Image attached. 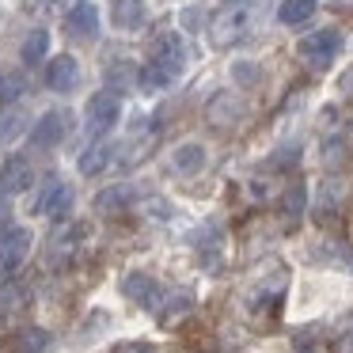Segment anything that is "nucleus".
Here are the masks:
<instances>
[{"mask_svg": "<svg viewBox=\"0 0 353 353\" xmlns=\"http://www.w3.org/2000/svg\"><path fill=\"white\" fill-rule=\"evenodd\" d=\"M285 289H289V266L277 262V259L262 262V266L247 277L243 292H239V312H243V319H251V323L274 319L281 300H285Z\"/></svg>", "mask_w": 353, "mask_h": 353, "instance_id": "f257e3e1", "label": "nucleus"}, {"mask_svg": "<svg viewBox=\"0 0 353 353\" xmlns=\"http://www.w3.org/2000/svg\"><path fill=\"white\" fill-rule=\"evenodd\" d=\"M92 224L88 221H61V228H54L46 243V262L50 266H72V262L84 259V251L92 247Z\"/></svg>", "mask_w": 353, "mask_h": 353, "instance_id": "f03ea898", "label": "nucleus"}, {"mask_svg": "<svg viewBox=\"0 0 353 353\" xmlns=\"http://www.w3.org/2000/svg\"><path fill=\"white\" fill-rule=\"evenodd\" d=\"M251 19H254L251 4H232V8H224L221 16L209 23V42H213L216 50L236 46V42L251 31Z\"/></svg>", "mask_w": 353, "mask_h": 353, "instance_id": "7ed1b4c3", "label": "nucleus"}, {"mask_svg": "<svg viewBox=\"0 0 353 353\" xmlns=\"http://www.w3.org/2000/svg\"><path fill=\"white\" fill-rule=\"evenodd\" d=\"M72 209V186L65 183V179H46V183L39 186V194H34L31 201V213L34 216H50V221H61L65 213Z\"/></svg>", "mask_w": 353, "mask_h": 353, "instance_id": "20e7f679", "label": "nucleus"}, {"mask_svg": "<svg viewBox=\"0 0 353 353\" xmlns=\"http://www.w3.org/2000/svg\"><path fill=\"white\" fill-rule=\"evenodd\" d=\"M338 50H342V34H338L334 27H323V31H312V34L300 39L296 54L304 57L312 69H327V65L338 57Z\"/></svg>", "mask_w": 353, "mask_h": 353, "instance_id": "39448f33", "label": "nucleus"}, {"mask_svg": "<svg viewBox=\"0 0 353 353\" xmlns=\"http://www.w3.org/2000/svg\"><path fill=\"white\" fill-rule=\"evenodd\" d=\"M122 296L133 300V304H141L145 312H156V315H160L163 300H168V289H163V285L156 281L152 274H141V270H133V274L122 277Z\"/></svg>", "mask_w": 353, "mask_h": 353, "instance_id": "423d86ee", "label": "nucleus"}, {"mask_svg": "<svg viewBox=\"0 0 353 353\" xmlns=\"http://www.w3.org/2000/svg\"><path fill=\"white\" fill-rule=\"evenodd\" d=\"M27 251H31V232L27 228H4L0 232V285H8L16 270L23 266Z\"/></svg>", "mask_w": 353, "mask_h": 353, "instance_id": "0eeeda50", "label": "nucleus"}, {"mask_svg": "<svg viewBox=\"0 0 353 353\" xmlns=\"http://www.w3.org/2000/svg\"><path fill=\"white\" fill-rule=\"evenodd\" d=\"M84 114H88V130L103 137V133H110L118 125V118H122V99H118L114 92H95L92 99H88Z\"/></svg>", "mask_w": 353, "mask_h": 353, "instance_id": "6e6552de", "label": "nucleus"}, {"mask_svg": "<svg viewBox=\"0 0 353 353\" xmlns=\"http://www.w3.org/2000/svg\"><path fill=\"white\" fill-rule=\"evenodd\" d=\"M31 183H34V168L27 156H8L0 163V194L4 198H16V194L31 190Z\"/></svg>", "mask_w": 353, "mask_h": 353, "instance_id": "1a4fd4ad", "label": "nucleus"}, {"mask_svg": "<svg viewBox=\"0 0 353 353\" xmlns=\"http://www.w3.org/2000/svg\"><path fill=\"white\" fill-rule=\"evenodd\" d=\"M148 61L160 65V69H168L171 77H179V72L186 69V50H183V39H179L175 31L156 34V42H152V57H148Z\"/></svg>", "mask_w": 353, "mask_h": 353, "instance_id": "9d476101", "label": "nucleus"}, {"mask_svg": "<svg viewBox=\"0 0 353 353\" xmlns=\"http://www.w3.org/2000/svg\"><path fill=\"white\" fill-rule=\"evenodd\" d=\"M69 122L72 118L65 114V110H50V114H42L39 122H34V130H31V145L34 148H57L65 137H69Z\"/></svg>", "mask_w": 353, "mask_h": 353, "instance_id": "9b49d317", "label": "nucleus"}, {"mask_svg": "<svg viewBox=\"0 0 353 353\" xmlns=\"http://www.w3.org/2000/svg\"><path fill=\"white\" fill-rule=\"evenodd\" d=\"M77 80H80L77 57L61 54V57H54V61L46 65V84L54 88V92H72V88H77Z\"/></svg>", "mask_w": 353, "mask_h": 353, "instance_id": "f8f14e48", "label": "nucleus"}, {"mask_svg": "<svg viewBox=\"0 0 353 353\" xmlns=\"http://www.w3.org/2000/svg\"><path fill=\"white\" fill-rule=\"evenodd\" d=\"M65 31H69L72 39H84V42H92L95 34H99V12H95L92 0H84V4L65 19Z\"/></svg>", "mask_w": 353, "mask_h": 353, "instance_id": "ddd939ff", "label": "nucleus"}, {"mask_svg": "<svg viewBox=\"0 0 353 353\" xmlns=\"http://www.w3.org/2000/svg\"><path fill=\"white\" fill-rule=\"evenodd\" d=\"M171 168H175L179 175H198V171L205 168V148H201L198 141L179 145L175 152H171Z\"/></svg>", "mask_w": 353, "mask_h": 353, "instance_id": "4468645a", "label": "nucleus"}, {"mask_svg": "<svg viewBox=\"0 0 353 353\" xmlns=\"http://www.w3.org/2000/svg\"><path fill=\"white\" fill-rule=\"evenodd\" d=\"M130 205H133V186H125V183L110 186V190H103L99 198H95V213H103V216H114Z\"/></svg>", "mask_w": 353, "mask_h": 353, "instance_id": "2eb2a0df", "label": "nucleus"}, {"mask_svg": "<svg viewBox=\"0 0 353 353\" xmlns=\"http://www.w3.org/2000/svg\"><path fill=\"white\" fill-rule=\"evenodd\" d=\"M110 160H114V148H110L107 141H95V145H88L84 156H80V175H103V171L110 168Z\"/></svg>", "mask_w": 353, "mask_h": 353, "instance_id": "dca6fc26", "label": "nucleus"}, {"mask_svg": "<svg viewBox=\"0 0 353 353\" xmlns=\"http://www.w3.org/2000/svg\"><path fill=\"white\" fill-rule=\"evenodd\" d=\"M27 304H31V289L27 285H16V281L0 285V315H19V312H27Z\"/></svg>", "mask_w": 353, "mask_h": 353, "instance_id": "f3484780", "label": "nucleus"}, {"mask_svg": "<svg viewBox=\"0 0 353 353\" xmlns=\"http://www.w3.org/2000/svg\"><path fill=\"white\" fill-rule=\"evenodd\" d=\"M315 8H319V0H281V8H277V19L289 27L304 23V19L315 16Z\"/></svg>", "mask_w": 353, "mask_h": 353, "instance_id": "a211bd4d", "label": "nucleus"}, {"mask_svg": "<svg viewBox=\"0 0 353 353\" xmlns=\"http://www.w3.org/2000/svg\"><path fill=\"white\" fill-rule=\"evenodd\" d=\"M114 23L122 31H137L145 23V4L141 0H114Z\"/></svg>", "mask_w": 353, "mask_h": 353, "instance_id": "6ab92c4d", "label": "nucleus"}, {"mask_svg": "<svg viewBox=\"0 0 353 353\" xmlns=\"http://www.w3.org/2000/svg\"><path fill=\"white\" fill-rule=\"evenodd\" d=\"M27 92V80L19 77V72H0V107H12V103H19Z\"/></svg>", "mask_w": 353, "mask_h": 353, "instance_id": "aec40b11", "label": "nucleus"}, {"mask_svg": "<svg viewBox=\"0 0 353 353\" xmlns=\"http://www.w3.org/2000/svg\"><path fill=\"white\" fill-rule=\"evenodd\" d=\"M171 80H175V77H171L168 69H160V65H152V61H148L145 69L137 72V84H141V92H163V88H168Z\"/></svg>", "mask_w": 353, "mask_h": 353, "instance_id": "412c9836", "label": "nucleus"}, {"mask_svg": "<svg viewBox=\"0 0 353 353\" xmlns=\"http://www.w3.org/2000/svg\"><path fill=\"white\" fill-rule=\"evenodd\" d=\"M80 4H84V0H27V8L42 12V16H61V19H69Z\"/></svg>", "mask_w": 353, "mask_h": 353, "instance_id": "4be33fe9", "label": "nucleus"}, {"mask_svg": "<svg viewBox=\"0 0 353 353\" xmlns=\"http://www.w3.org/2000/svg\"><path fill=\"white\" fill-rule=\"evenodd\" d=\"M190 307H194V300L186 296V292H168V300H163V307H160V319L163 323H175V319H183Z\"/></svg>", "mask_w": 353, "mask_h": 353, "instance_id": "5701e85b", "label": "nucleus"}, {"mask_svg": "<svg viewBox=\"0 0 353 353\" xmlns=\"http://www.w3.org/2000/svg\"><path fill=\"white\" fill-rule=\"evenodd\" d=\"M46 50H50V34L46 31H31V39L23 42V61H42L46 57Z\"/></svg>", "mask_w": 353, "mask_h": 353, "instance_id": "b1692460", "label": "nucleus"}, {"mask_svg": "<svg viewBox=\"0 0 353 353\" xmlns=\"http://www.w3.org/2000/svg\"><path fill=\"white\" fill-rule=\"evenodd\" d=\"M50 345V334L46 330H23V338H19V353H42Z\"/></svg>", "mask_w": 353, "mask_h": 353, "instance_id": "393cba45", "label": "nucleus"}, {"mask_svg": "<svg viewBox=\"0 0 353 353\" xmlns=\"http://www.w3.org/2000/svg\"><path fill=\"white\" fill-rule=\"evenodd\" d=\"M345 152H350L345 141H327V145H323V163H327V168H342Z\"/></svg>", "mask_w": 353, "mask_h": 353, "instance_id": "a878e982", "label": "nucleus"}, {"mask_svg": "<svg viewBox=\"0 0 353 353\" xmlns=\"http://www.w3.org/2000/svg\"><path fill=\"white\" fill-rule=\"evenodd\" d=\"M19 130H23V114H16V110L0 114V145H4V141H12Z\"/></svg>", "mask_w": 353, "mask_h": 353, "instance_id": "bb28decb", "label": "nucleus"}, {"mask_svg": "<svg viewBox=\"0 0 353 353\" xmlns=\"http://www.w3.org/2000/svg\"><path fill=\"white\" fill-rule=\"evenodd\" d=\"M334 350H338V353H353V315L342 323V327H338V334H334Z\"/></svg>", "mask_w": 353, "mask_h": 353, "instance_id": "cd10ccee", "label": "nucleus"}, {"mask_svg": "<svg viewBox=\"0 0 353 353\" xmlns=\"http://www.w3.org/2000/svg\"><path fill=\"white\" fill-rule=\"evenodd\" d=\"M110 353H156L148 342H122V345H114Z\"/></svg>", "mask_w": 353, "mask_h": 353, "instance_id": "c85d7f7f", "label": "nucleus"}, {"mask_svg": "<svg viewBox=\"0 0 353 353\" xmlns=\"http://www.w3.org/2000/svg\"><path fill=\"white\" fill-rule=\"evenodd\" d=\"M0 224H8V205L0 201Z\"/></svg>", "mask_w": 353, "mask_h": 353, "instance_id": "c756f323", "label": "nucleus"}]
</instances>
